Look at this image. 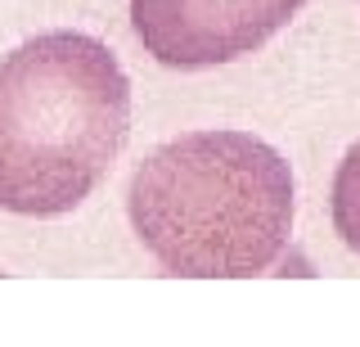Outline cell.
I'll return each instance as SVG.
<instances>
[{"mask_svg":"<svg viewBox=\"0 0 360 347\" xmlns=\"http://www.w3.org/2000/svg\"><path fill=\"white\" fill-rule=\"evenodd\" d=\"M127 217L167 275L252 279L288 248L292 172L248 131H189L135 167Z\"/></svg>","mask_w":360,"mask_h":347,"instance_id":"1","label":"cell"},{"mask_svg":"<svg viewBox=\"0 0 360 347\" xmlns=\"http://www.w3.org/2000/svg\"><path fill=\"white\" fill-rule=\"evenodd\" d=\"M131 136V82L86 32H41L0 59V212L68 217Z\"/></svg>","mask_w":360,"mask_h":347,"instance_id":"2","label":"cell"},{"mask_svg":"<svg viewBox=\"0 0 360 347\" xmlns=\"http://www.w3.org/2000/svg\"><path fill=\"white\" fill-rule=\"evenodd\" d=\"M307 0H131V32L153 63L202 72L248 59Z\"/></svg>","mask_w":360,"mask_h":347,"instance_id":"3","label":"cell"},{"mask_svg":"<svg viewBox=\"0 0 360 347\" xmlns=\"http://www.w3.org/2000/svg\"><path fill=\"white\" fill-rule=\"evenodd\" d=\"M329 217H333V234L360 257V140L342 153V163L333 172Z\"/></svg>","mask_w":360,"mask_h":347,"instance_id":"4","label":"cell"}]
</instances>
